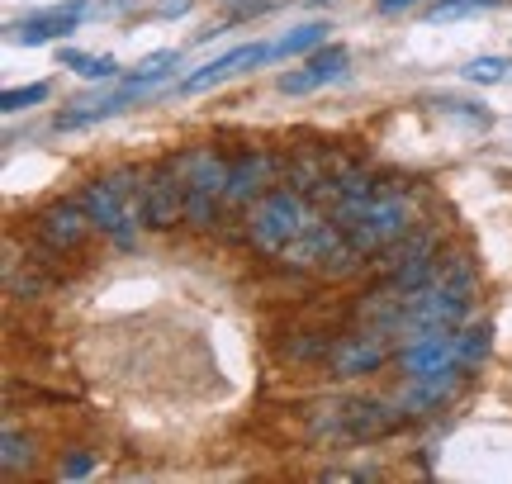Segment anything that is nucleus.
Listing matches in <instances>:
<instances>
[{"label": "nucleus", "instance_id": "2eb2a0df", "mask_svg": "<svg viewBox=\"0 0 512 484\" xmlns=\"http://www.w3.org/2000/svg\"><path fill=\"white\" fill-rule=\"evenodd\" d=\"M328 24L323 19H309V24H299V29H290V34L280 38V43H271L275 57H299V53H313V48H323L328 43Z\"/></svg>", "mask_w": 512, "mask_h": 484}, {"label": "nucleus", "instance_id": "f257e3e1", "mask_svg": "<svg viewBox=\"0 0 512 484\" xmlns=\"http://www.w3.org/2000/svg\"><path fill=\"white\" fill-rule=\"evenodd\" d=\"M337 228L347 233L351 247H361L366 257H380L384 247L413 233V200L399 190H375V195H347L332 209Z\"/></svg>", "mask_w": 512, "mask_h": 484}, {"label": "nucleus", "instance_id": "5701e85b", "mask_svg": "<svg viewBox=\"0 0 512 484\" xmlns=\"http://www.w3.org/2000/svg\"><path fill=\"white\" fill-rule=\"evenodd\" d=\"M43 100H48V81H34V86H24V91H5V95H0V110L19 114V110H29V105H43Z\"/></svg>", "mask_w": 512, "mask_h": 484}, {"label": "nucleus", "instance_id": "bb28decb", "mask_svg": "<svg viewBox=\"0 0 512 484\" xmlns=\"http://www.w3.org/2000/svg\"><path fill=\"white\" fill-rule=\"evenodd\" d=\"M313 5H323V0H313Z\"/></svg>", "mask_w": 512, "mask_h": 484}, {"label": "nucleus", "instance_id": "4468645a", "mask_svg": "<svg viewBox=\"0 0 512 484\" xmlns=\"http://www.w3.org/2000/svg\"><path fill=\"white\" fill-rule=\"evenodd\" d=\"M465 371H437V375H408V385L394 394V404L403 409V418H422V413H437L441 404H451L460 390Z\"/></svg>", "mask_w": 512, "mask_h": 484}, {"label": "nucleus", "instance_id": "a878e982", "mask_svg": "<svg viewBox=\"0 0 512 484\" xmlns=\"http://www.w3.org/2000/svg\"><path fill=\"white\" fill-rule=\"evenodd\" d=\"M185 10H190V0H162L157 5V15H185Z\"/></svg>", "mask_w": 512, "mask_h": 484}, {"label": "nucleus", "instance_id": "1a4fd4ad", "mask_svg": "<svg viewBox=\"0 0 512 484\" xmlns=\"http://www.w3.org/2000/svg\"><path fill=\"white\" fill-rule=\"evenodd\" d=\"M399 361L408 375H437L460 366V333L456 328H427V333L408 337V347H399ZM465 371V366H460Z\"/></svg>", "mask_w": 512, "mask_h": 484}, {"label": "nucleus", "instance_id": "6e6552de", "mask_svg": "<svg viewBox=\"0 0 512 484\" xmlns=\"http://www.w3.org/2000/svg\"><path fill=\"white\" fill-rule=\"evenodd\" d=\"M76 200L86 205L91 224L100 228L114 247H133V242H138V219L128 214V205L110 190V181H105V176H100V181H91V186H81V195H76Z\"/></svg>", "mask_w": 512, "mask_h": 484}, {"label": "nucleus", "instance_id": "6ab92c4d", "mask_svg": "<svg viewBox=\"0 0 512 484\" xmlns=\"http://www.w3.org/2000/svg\"><path fill=\"white\" fill-rule=\"evenodd\" d=\"M489 342H494V328H489V323L465 328V333H460V366H465V371H475L479 361L489 356Z\"/></svg>", "mask_w": 512, "mask_h": 484}, {"label": "nucleus", "instance_id": "9b49d317", "mask_svg": "<svg viewBox=\"0 0 512 484\" xmlns=\"http://www.w3.org/2000/svg\"><path fill=\"white\" fill-rule=\"evenodd\" d=\"M91 0H72V5H53V10H38V15H24L15 19L5 34L10 43H24V48H38V43H53L62 34H76V24L86 19Z\"/></svg>", "mask_w": 512, "mask_h": 484}, {"label": "nucleus", "instance_id": "9d476101", "mask_svg": "<svg viewBox=\"0 0 512 484\" xmlns=\"http://www.w3.org/2000/svg\"><path fill=\"white\" fill-rule=\"evenodd\" d=\"M347 67H351V53L342 43H328V48H313L309 62L285 72L275 86L285 95H313V91H323V86H337V81L347 76Z\"/></svg>", "mask_w": 512, "mask_h": 484}, {"label": "nucleus", "instance_id": "412c9836", "mask_svg": "<svg viewBox=\"0 0 512 484\" xmlns=\"http://www.w3.org/2000/svg\"><path fill=\"white\" fill-rule=\"evenodd\" d=\"M508 72H512L508 57H475V62H465V67H460V76H465V81H475V86H494V81H503Z\"/></svg>", "mask_w": 512, "mask_h": 484}, {"label": "nucleus", "instance_id": "0eeeda50", "mask_svg": "<svg viewBox=\"0 0 512 484\" xmlns=\"http://www.w3.org/2000/svg\"><path fill=\"white\" fill-rule=\"evenodd\" d=\"M285 171V162L266 148H247L233 157V167H228V205L233 209H247L252 200H261L266 190L275 186V176Z\"/></svg>", "mask_w": 512, "mask_h": 484}, {"label": "nucleus", "instance_id": "20e7f679", "mask_svg": "<svg viewBox=\"0 0 512 484\" xmlns=\"http://www.w3.org/2000/svg\"><path fill=\"white\" fill-rule=\"evenodd\" d=\"M318 214L309 209V195H299L294 186H280V190H266L252 209V242L261 252L280 257L304 228L313 224Z\"/></svg>", "mask_w": 512, "mask_h": 484}, {"label": "nucleus", "instance_id": "f3484780", "mask_svg": "<svg viewBox=\"0 0 512 484\" xmlns=\"http://www.w3.org/2000/svg\"><path fill=\"white\" fill-rule=\"evenodd\" d=\"M437 280H446V285H460V290H475V285H479L475 257H470V252H451V257H441L437 261Z\"/></svg>", "mask_w": 512, "mask_h": 484}, {"label": "nucleus", "instance_id": "a211bd4d", "mask_svg": "<svg viewBox=\"0 0 512 484\" xmlns=\"http://www.w3.org/2000/svg\"><path fill=\"white\" fill-rule=\"evenodd\" d=\"M34 466V437H19V432H5L0 442V470L5 475H19V470Z\"/></svg>", "mask_w": 512, "mask_h": 484}, {"label": "nucleus", "instance_id": "393cba45", "mask_svg": "<svg viewBox=\"0 0 512 484\" xmlns=\"http://www.w3.org/2000/svg\"><path fill=\"white\" fill-rule=\"evenodd\" d=\"M375 5H380L384 15H399V10H413L418 0H375Z\"/></svg>", "mask_w": 512, "mask_h": 484}, {"label": "nucleus", "instance_id": "423d86ee", "mask_svg": "<svg viewBox=\"0 0 512 484\" xmlns=\"http://www.w3.org/2000/svg\"><path fill=\"white\" fill-rule=\"evenodd\" d=\"M143 224L166 233V228L185 224V176L176 162H162V167L147 171L143 186Z\"/></svg>", "mask_w": 512, "mask_h": 484}, {"label": "nucleus", "instance_id": "ddd939ff", "mask_svg": "<svg viewBox=\"0 0 512 484\" xmlns=\"http://www.w3.org/2000/svg\"><path fill=\"white\" fill-rule=\"evenodd\" d=\"M34 228H38V238H43V247H48V252H76V247L95 233L91 214H86V205H81V200H76V205H72V200H67V205H48L34 219Z\"/></svg>", "mask_w": 512, "mask_h": 484}, {"label": "nucleus", "instance_id": "b1692460", "mask_svg": "<svg viewBox=\"0 0 512 484\" xmlns=\"http://www.w3.org/2000/svg\"><path fill=\"white\" fill-rule=\"evenodd\" d=\"M91 470H95V456H91V451H72V456L62 461V480H86Z\"/></svg>", "mask_w": 512, "mask_h": 484}, {"label": "nucleus", "instance_id": "cd10ccee", "mask_svg": "<svg viewBox=\"0 0 512 484\" xmlns=\"http://www.w3.org/2000/svg\"><path fill=\"white\" fill-rule=\"evenodd\" d=\"M228 5H238V0H228Z\"/></svg>", "mask_w": 512, "mask_h": 484}, {"label": "nucleus", "instance_id": "39448f33", "mask_svg": "<svg viewBox=\"0 0 512 484\" xmlns=\"http://www.w3.org/2000/svg\"><path fill=\"white\" fill-rule=\"evenodd\" d=\"M394 328L384 323H370V328H356L347 337H332V352H328V366L332 375L342 380H356V375H375L394 356Z\"/></svg>", "mask_w": 512, "mask_h": 484}, {"label": "nucleus", "instance_id": "7ed1b4c3", "mask_svg": "<svg viewBox=\"0 0 512 484\" xmlns=\"http://www.w3.org/2000/svg\"><path fill=\"white\" fill-rule=\"evenodd\" d=\"M470 295H475V290H460V285L432 280V285L403 295V309L389 328L403 337H418V333H427V328H460V323L470 318Z\"/></svg>", "mask_w": 512, "mask_h": 484}, {"label": "nucleus", "instance_id": "4be33fe9", "mask_svg": "<svg viewBox=\"0 0 512 484\" xmlns=\"http://www.w3.org/2000/svg\"><path fill=\"white\" fill-rule=\"evenodd\" d=\"M328 352H332L328 333H299L290 342V356H294V361H328Z\"/></svg>", "mask_w": 512, "mask_h": 484}, {"label": "nucleus", "instance_id": "f03ea898", "mask_svg": "<svg viewBox=\"0 0 512 484\" xmlns=\"http://www.w3.org/2000/svg\"><path fill=\"white\" fill-rule=\"evenodd\" d=\"M185 176V224L190 228H214L219 224V205H228V167L214 148H185L176 157Z\"/></svg>", "mask_w": 512, "mask_h": 484}, {"label": "nucleus", "instance_id": "dca6fc26", "mask_svg": "<svg viewBox=\"0 0 512 484\" xmlns=\"http://www.w3.org/2000/svg\"><path fill=\"white\" fill-rule=\"evenodd\" d=\"M57 62H62V67H72V72H81L86 81H114V76H119V62H114V57L76 53V48H62V53H57Z\"/></svg>", "mask_w": 512, "mask_h": 484}, {"label": "nucleus", "instance_id": "aec40b11", "mask_svg": "<svg viewBox=\"0 0 512 484\" xmlns=\"http://www.w3.org/2000/svg\"><path fill=\"white\" fill-rule=\"evenodd\" d=\"M503 0H437L427 10V24H446V19H465V15H479V10H498Z\"/></svg>", "mask_w": 512, "mask_h": 484}, {"label": "nucleus", "instance_id": "f8f14e48", "mask_svg": "<svg viewBox=\"0 0 512 484\" xmlns=\"http://www.w3.org/2000/svg\"><path fill=\"white\" fill-rule=\"evenodd\" d=\"M275 48L271 43H242V48H233V53L214 57V62H204V67H195V72L181 81V95H200V91H214V86H223L228 76L238 72H252V67H261V62H271Z\"/></svg>", "mask_w": 512, "mask_h": 484}]
</instances>
